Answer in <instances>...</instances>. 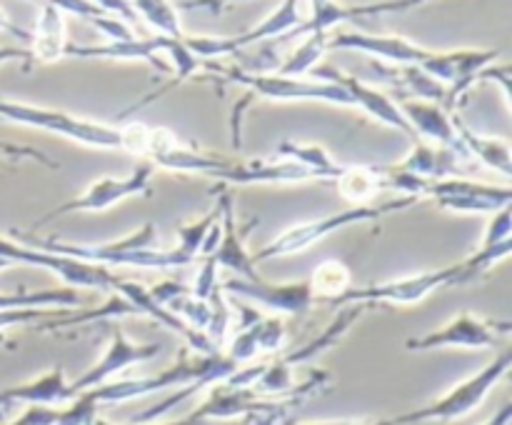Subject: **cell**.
<instances>
[{"instance_id": "cell-1", "label": "cell", "mask_w": 512, "mask_h": 425, "mask_svg": "<svg viewBox=\"0 0 512 425\" xmlns=\"http://www.w3.org/2000/svg\"><path fill=\"white\" fill-rule=\"evenodd\" d=\"M0 258L8 260V263L13 265H30V268H40L45 270V273H53L55 278L63 280L68 288L105 290V293L120 295V298L130 300V303L140 310L143 318L158 320L163 328L173 330L180 338H185L190 350L205 355L215 353V348L210 345V340L205 338V335L195 333V330L188 328L183 320L160 308L145 285L120 278V275H115L110 268H103V265L95 263H83V260L75 258H65V255L60 253H50V250L38 248V245L33 243H23V240H18L15 235H0Z\"/></svg>"}, {"instance_id": "cell-2", "label": "cell", "mask_w": 512, "mask_h": 425, "mask_svg": "<svg viewBox=\"0 0 512 425\" xmlns=\"http://www.w3.org/2000/svg\"><path fill=\"white\" fill-rule=\"evenodd\" d=\"M512 250V240L500 245H480L470 258L460 260L455 265H445L438 270H425V273L405 275V278L385 280V283L363 285V288H350L340 298H335V305H365V308H378V305H418L428 300L430 295L440 290L458 288L468 285L493 270L495 265L508 260Z\"/></svg>"}, {"instance_id": "cell-3", "label": "cell", "mask_w": 512, "mask_h": 425, "mask_svg": "<svg viewBox=\"0 0 512 425\" xmlns=\"http://www.w3.org/2000/svg\"><path fill=\"white\" fill-rule=\"evenodd\" d=\"M0 120L25 125V128L43 130V133L58 135V138L73 140V143L88 145L100 150H120V153L135 155L145 160L150 150L153 128L145 123L108 125L98 120L80 118V115L65 113V110L43 108V105L20 103V100L0 98Z\"/></svg>"}, {"instance_id": "cell-4", "label": "cell", "mask_w": 512, "mask_h": 425, "mask_svg": "<svg viewBox=\"0 0 512 425\" xmlns=\"http://www.w3.org/2000/svg\"><path fill=\"white\" fill-rule=\"evenodd\" d=\"M23 243H33L38 248L60 253L65 258L83 260V263H95L110 268V265H130V268L145 270H170L175 268V260L170 248H158V228L153 223H143L135 233L125 238L108 240V243H60V240H35L28 233H13Z\"/></svg>"}, {"instance_id": "cell-5", "label": "cell", "mask_w": 512, "mask_h": 425, "mask_svg": "<svg viewBox=\"0 0 512 425\" xmlns=\"http://www.w3.org/2000/svg\"><path fill=\"white\" fill-rule=\"evenodd\" d=\"M420 200L415 198H403L400 195L398 200H388V203H368V205H353V208L338 210V213L323 215V218L305 220V223L293 225V228L283 230L278 238L270 240L265 248H260L258 253H253L255 265L263 263V260L273 258H285V255H298L303 250L313 248L315 243L325 240L328 235L340 233V230L350 228V225H363L373 223V220L385 218L388 213H398V210L413 208Z\"/></svg>"}, {"instance_id": "cell-6", "label": "cell", "mask_w": 512, "mask_h": 425, "mask_svg": "<svg viewBox=\"0 0 512 425\" xmlns=\"http://www.w3.org/2000/svg\"><path fill=\"white\" fill-rule=\"evenodd\" d=\"M512 365V350L505 348L503 353L495 355L488 365L478 370L470 378L460 380L455 388H450L448 393L440 395L433 403L423 405L418 410H410V413L398 415V418H390V425H420V423H453V420L468 418L470 413L480 408V405L488 400V395L493 393L495 385L510 373Z\"/></svg>"}, {"instance_id": "cell-7", "label": "cell", "mask_w": 512, "mask_h": 425, "mask_svg": "<svg viewBox=\"0 0 512 425\" xmlns=\"http://www.w3.org/2000/svg\"><path fill=\"white\" fill-rule=\"evenodd\" d=\"M368 313L365 305H343L338 313V318L328 325L320 335H315L313 340H308L305 345L295 348L293 353H285L280 358H275L273 363H263V370H260L258 380H255V393L268 395V398H278V395H285L293 390L295 380L293 373L298 365L308 363V360H315L318 355H323L325 350H330L333 345H338L340 340L348 335V330L358 323L363 315Z\"/></svg>"}, {"instance_id": "cell-8", "label": "cell", "mask_w": 512, "mask_h": 425, "mask_svg": "<svg viewBox=\"0 0 512 425\" xmlns=\"http://www.w3.org/2000/svg\"><path fill=\"white\" fill-rule=\"evenodd\" d=\"M218 70L225 80L230 83H238L248 90L250 95H258V98L268 100H318V103H333L343 105V108H353V98L348 95V90L340 88L333 80H318V78H288V75L280 73H250L243 68H218V65H210V70Z\"/></svg>"}, {"instance_id": "cell-9", "label": "cell", "mask_w": 512, "mask_h": 425, "mask_svg": "<svg viewBox=\"0 0 512 425\" xmlns=\"http://www.w3.org/2000/svg\"><path fill=\"white\" fill-rule=\"evenodd\" d=\"M153 173L155 168L148 160H140L135 165V170L125 178H115V175H105L98 178L95 183H90L78 198H70L65 203L55 205L53 210H48L45 215H40L38 223L33 228L50 223V220H58L63 215L70 213H103V210L113 208V205L123 203L128 198H138V195H150L153 193Z\"/></svg>"}, {"instance_id": "cell-10", "label": "cell", "mask_w": 512, "mask_h": 425, "mask_svg": "<svg viewBox=\"0 0 512 425\" xmlns=\"http://www.w3.org/2000/svg\"><path fill=\"white\" fill-rule=\"evenodd\" d=\"M512 325L508 320H488L475 313H460L438 330L405 340L410 353H430V350H490L508 340Z\"/></svg>"}, {"instance_id": "cell-11", "label": "cell", "mask_w": 512, "mask_h": 425, "mask_svg": "<svg viewBox=\"0 0 512 425\" xmlns=\"http://www.w3.org/2000/svg\"><path fill=\"white\" fill-rule=\"evenodd\" d=\"M303 0H283V3L275 8V13H270L263 23L255 25L253 30H245V33L228 35V38H220V35H183L185 45L193 50V55H198L200 60L210 58H225L230 53H238V50L250 48L255 43H265V40H280L288 33H293L295 28H300L303 23Z\"/></svg>"}, {"instance_id": "cell-12", "label": "cell", "mask_w": 512, "mask_h": 425, "mask_svg": "<svg viewBox=\"0 0 512 425\" xmlns=\"http://www.w3.org/2000/svg\"><path fill=\"white\" fill-rule=\"evenodd\" d=\"M160 350H163L160 343H135V340H130L128 335H125V330L120 328V325H113L108 348H105L103 355L95 360V365H90L83 375H78V378L70 383V390H73V395H78L83 393V390L110 383V380L123 375L125 370L133 368V365L153 360Z\"/></svg>"}, {"instance_id": "cell-13", "label": "cell", "mask_w": 512, "mask_h": 425, "mask_svg": "<svg viewBox=\"0 0 512 425\" xmlns=\"http://www.w3.org/2000/svg\"><path fill=\"white\" fill-rule=\"evenodd\" d=\"M443 210L468 215H493L495 210L512 205L508 185H488L470 178H445L428 185V195Z\"/></svg>"}, {"instance_id": "cell-14", "label": "cell", "mask_w": 512, "mask_h": 425, "mask_svg": "<svg viewBox=\"0 0 512 425\" xmlns=\"http://www.w3.org/2000/svg\"><path fill=\"white\" fill-rule=\"evenodd\" d=\"M225 295H233L238 300H250L255 305L273 310L275 315H303L313 308V293H310L308 280H295V283H270V280H223L220 283Z\"/></svg>"}, {"instance_id": "cell-15", "label": "cell", "mask_w": 512, "mask_h": 425, "mask_svg": "<svg viewBox=\"0 0 512 425\" xmlns=\"http://www.w3.org/2000/svg\"><path fill=\"white\" fill-rule=\"evenodd\" d=\"M310 78L333 80V83H338L340 88L348 90V95L353 98V108L365 110V113H368L370 118L378 120V123L400 130V133H405L408 138L415 140L413 128H410L408 120L403 118V113H400V108H398V103L393 100V95H388V93H383V90L373 88V85L363 83L360 78H355V75L335 68V65H318V68L310 70Z\"/></svg>"}, {"instance_id": "cell-16", "label": "cell", "mask_w": 512, "mask_h": 425, "mask_svg": "<svg viewBox=\"0 0 512 425\" xmlns=\"http://www.w3.org/2000/svg\"><path fill=\"white\" fill-rule=\"evenodd\" d=\"M395 103H398L400 113L413 128L415 140L445 145V148H463L458 138V128H455V113H448L440 103L418 98H400Z\"/></svg>"}, {"instance_id": "cell-17", "label": "cell", "mask_w": 512, "mask_h": 425, "mask_svg": "<svg viewBox=\"0 0 512 425\" xmlns=\"http://www.w3.org/2000/svg\"><path fill=\"white\" fill-rule=\"evenodd\" d=\"M5 390V398L8 403H25V405H58L70 403L75 398L73 390H70V380L65 378V370L53 368V370H45L43 375L33 380H25V383L18 385H10Z\"/></svg>"}, {"instance_id": "cell-18", "label": "cell", "mask_w": 512, "mask_h": 425, "mask_svg": "<svg viewBox=\"0 0 512 425\" xmlns=\"http://www.w3.org/2000/svg\"><path fill=\"white\" fill-rule=\"evenodd\" d=\"M65 48H68V35H65V15L58 8L48 3H40L38 20L30 33L28 50L33 60L40 63H55V60L65 58Z\"/></svg>"}, {"instance_id": "cell-19", "label": "cell", "mask_w": 512, "mask_h": 425, "mask_svg": "<svg viewBox=\"0 0 512 425\" xmlns=\"http://www.w3.org/2000/svg\"><path fill=\"white\" fill-rule=\"evenodd\" d=\"M335 188L355 205H368L388 188V165H343L333 178Z\"/></svg>"}, {"instance_id": "cell-20", "label": "cell", "mask_w": 512, "mask_h": 425, "mask_svg": "<svg viewBox=\"0 0 512 425\" xmlns=\"http://www.w3.org/2000/svg\"><path fill=\"white\" fill-rule=\"evenodd\" d=\"M455 128H458L460 145L465 153L475 160L478 168H488L493 173H500L503 178L512 175V153L510 143L505 138H493V135H480L470 130L460 118H455Z\"/></svg>"}, {"instance_id": "cell-21", "label": "cell", "mask_w": 512, "mask_h": 425, "mask_svg": "<svg viewBox=\"0 0 512 425\" xmlns=\"http://www.w3.org/2000/svg\"><path fill=\"white\" fill-rule=\"evenodd\" d=\"M278 158H288L295 160V163L305 165V168L313 170L320 180H333L335 175L340 173L343 165L323 148V145H313V143H295V140H283L275 150Z\"/></svg>"}, {"instance_id": "cell-22", "label": "cell", "mask_w": 512, "mask_h": 425, "mask_svg": "<svg viewBox=\"0 0 512 425\" xmlns=\"http://www.w3.org/2000/svg\"><path fill=\"white\" fill-rule=\"evenodd\" d=\"M23 308H83L75 288L33 290V293H0V310Z\"/></svg>"}, {"instance_id": "cell-23", "label": "cell", "mask_w": 512, "mask_h": 425, "mask_svg": "<svg viewBox=\"0 0 512 425\" xmlns=\"http://www.w3.org/2000/svg\"><path fill=\"white\" fill-rule=\"evenodd\" d=\"M313 300H335L353 288V270L343 260H325L308 278Z\"/></svg>"}, {"instance_id": "cell-24", "label": "cell", "mask_w": 512, "mask_h": 425, "mask_svg": "<svg viewBox=\"0 0 512 425\" xmlns=\"http://www.w3.org/2000/svg\"><path fill=\"white\" fill-rule=\"evenodd\" d=\"M328 35L330 33H308L303 43L278 65L275 73L288 75V78H308L310 70L318 68L323 55L328 53Z\"/></svg>"}, {"instance_id": "cell-25", "label": "cell", "mask_w": 512, "mask_h": 425, "mask_svg": "<svg viewBox=\"0 0 512 425\" xmlns=\"http://www.w3.org/2000/svg\"><path fill=\"white\" fill-rule=\"evenodd\" d=\"M128 3L138 18H143L145 23L158 30V35H168V38H183L185 35L183 25H180L178 5H173L170 0H128Z\"/></svg>"}, {"instance_id": "cell-26", "label": "cell", "mask_w": 512, "mask_h": 425, "mask_svg": "<svg viewBox=\"0 0 512 425\" xmlns=\"http://www.w3.org/2000/svg\"><path fill=\"white\" fill-rule=\"evenodd\" d=\"M78 308H23V310H0V333L20 325H48L68 318Z\"/></svg>"}, {"instance_id": "cell-27", "label": "cell", "mask_w": 512, "mask_h": 425, "mask_svg": "<svg viewBox=\"0 0 512 425\" xmlns=\"http://www.w3.org/2000/svg\"><path fill=\"white\" fill-rule=\"evenodd\" d=\"M285 320L283 315H260L258 318V345L260 355H275L285 345Z\"/></svg>"}, {"instance_id": "cell-28", "label": "cell", "mask_w": 512, "mask_h": 425, "mask_svg": "<svg viewBox=\"0 0 512 425\" xmlns=\"http://www.w3.org/2000/svg\"><path fill=\"white\" fill-rule=\"evenodd\" d=\"M430 3V0H380V3L368 5H353L348 8L350 20L353 18H368V15H383V13H405V10L420 8V5Z\"/></svg>"}, {"instance_id": "cell-29", "label": "cell", "mask_w": 512, "mask_h": 425, "mask_svg": "<svg viewBox=\"0 0 512 425\" xmlns=\"http://www.w3.org/2000/svg\"><path fill=\"white\" fill-rule=\"evenodd\" d=\"M235 3H248V0H183L178 8L185 10H208V13H223L230 5Z\"/></svg>"}, {"instance_id": "cell-30", "label": "cell", "mask_w": 512, "mask_h": 425, "mask_svg": "<svg viewBox=\"0 0 512 425\" xmlns=\"http://www.w3.org/2000/svg\"><path fill=\"white\" fill-rule=\"evenodd\" d=\"M5 63H23L28 70L33 65V55L28 48H18V45H0V65Z\"/></svg>"}, {"instance_id": "cell-31", "label": "cell", "mask_w": 512, "mask_h": 425, "mask_svg": "<svg viewBox=\"0 0 512 425\" xmlns=\"http://www.w3.org/2000/svg\"><path fill=\"white\" fill-rule=\"evenodd\" d=\"M0 33H5V35H13V38H18V40H25V43H30V33L25 28H20L18 23H13V20H10V15L5 13L3 8H0Z\"/></svg>"}, {"instance_id": "cell-32", "label": "cell", "mask_w": 512, "mask_h": 425, "mask_svg": "<svg viewBox=\"0 0 512 425\" xmlns=\"http://www.w3.org/2000/svg\"><path fill=\"white\" fill-rule=\"evenodd\" d=\"M510 420H512V405H510V403H505L503 408H500L498 413L493 415V418L485 420L483 425H510Z\"/></svg>"}, {"instance_id": "cell-33", "label": "cell", "mask_w": 512, "mask_h": 425, "mask_svg": "<svg viewBox=\"0 0 512 425\" xmlns=\"http://www.w3.org/2000/svg\"><path fill=\"white\" fill-rule=\"evenodd\" d=\"M353 420H325V423H300V425H350Z\"/></svg>"}, {"instance_id": "cell-34", "label": "cell", "mask_w": 512, "mask_h": 425, "mask_svg": "<svg viewBox=\"0 0 512 425\" xmlns=\"http://www.w3.org/2000/svg\"><path fill=\"white\" fill-rule=\"evenodd\" d=\"M8 268H13V263H8V260L0 258V270H8Z\"/></svg>"}, {"instance_id": "cell-35", "label": "cell", "mask_w": 512, "mask_h": 425, "mask_svg": "<svg viewBox=\"0 0 512 425\" xmlns=\"http://www.w3.org/2000/svg\"><path fill=\"white\" fill-rule=\"evenodd\" d=\"M28 3H35V0H28Z\"/></svg>"}]
</instances>
